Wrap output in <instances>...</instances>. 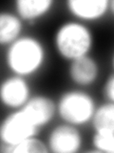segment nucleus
<instances>
[{
  "label": "nucleus",
  "instance_id": "nucleus-1",
  "mask_svg": "<svg viewBox=\"0 0 114 153\" xmlns=\"http://www.w3.org/2000/svg\"><path fill=\"white\" fill-rule=\"evenodd\" d=\"M46 61L44 43L33 36H21L7 47L5 53V62L10 72L26 79L39 73Z\"/></svg>",
  "mask_w": 114,
  "mask_h": 153
},
{
  "label": "nucleus",
  "instance_id": "nucleus-13",
  "mask_svg": "<svg viewBox=\"0 0 114 153\" xmlns=\"http://www.w3.org/2000/svg\"><path fill=\"white\" fill-rule=\"evenodd\" d=\"M91 143L94 151L99 153H113L114 131H94Z\"/></svg>",
  "mask_w": 114,
  "mask_h": 153
},
{
  "label": "nucleus",
  "instance_id": "nucleus-9",
  "mask_svg": "<svg viewBox=\"0 0 114 153\" xmlns=\"http://www.w3.org/2000/svg\"><path fill=\"white\" fill-rule=\"evenodd\" d=\"M69 78L78 87H88L97 81L100 75L98 61L89 55L69 61Z\"/></svg>",
  "mask_w": 114,
  "mask_h": 153
},
{
  "label": "nucleus",
  "instance_id": "nucleus-10",
  "mask_svg": "<svg viewBox=\"0 0 114 153\" xmlns=\"http://www.w3.org/2000/svg\"><path fill=\"white\" fill-rule=\"evenodd\" d=\"M52 0H16L15 13L24 22H35L49 14L53 9Z\"/></svg>",
  "mask_w": 114,
  "mask_h": 153
},
{
  "label": "nucleus",
  "instance_id": "nucleus-8",
  "mask_svg": "<svg viewBox=\"0 0 114 153\" xmlns=\"http://www.w3.org/2000/svg\"><path fill=\"white\" fill-rule=\"evenodd\" d=\"M21 109L38 129L51 123L57 115L56 102L43 94L31 96Z\"/></svg>",
  "mask_w": 114,
  "mask_h": 153
},
{
  "label": "nucleus",
  "instance_id": "nucleus-5",
  "mask_svg": "<svg viewBox=\"0 0 114 153\" xmlns=\"http://www.w3.org/2000/svg\"><path fill=\"white\" fill-rule=\"evenodd\" d=\"M83 143V135L79 127L63 123L51 129L46 143L49 152L76 153L81 150Z\"/></svg>",
  "mask_w": 114,
  "mask_h": 153
},
{
  "label": "nucleus",
  "instance_id": "nucleus-11",
  "mask_svg": "<svg viewBox=\"0 0 114 153\" xmlns=\"http://www.w3.org/2000/svg\"><path fill=\"white\" fill-rule=\"evenodd\" d=\"M23 21L10 11H0V46L8 47L22 36Z\"/></svg>",
  "mask_w": 114,
  "mask_h": 153
},
{
  "label": "nucleus",
  "instance_id": "nucleus-7",
  "mask_svg": "<svg viewBox=\"0 0 114 153\" xmlns=\"http://www.w3.org/2000/svg\"><path fill=\"white\" fill-rule=\"evenodd\" d=\"M66 7L74 20L85 24L99 21L113 13L112 0H68Z\"/></svg>",
  "mask_w": 114,
  "mask_h": 153
},
{
  "label": "nucleus",
  "instance_id": "nucleus-15",
  "mask_svg": "<svg viewBox=\"0 0 114 153\" xmlns=\"http://www.w3.org/2000/svg\"><path fill=\"white\" fill-rule=\"evenodd\" d=\"M103 96L106 102H114V74L111 73L103 86Z\"/></svg>",
  "mask_w": 114,
  "mask_h": 153
},
{
  "label": "nucleus",
  "instance_id": "nucleus-3",
  "mask_svg": "<svg viewBox=\"0 0 114 153\" xmlns=\"http://www.w3.org/2000/svg\"><path fill=\"white\" fill-rule=\"evenodd\" d=\"M96 106L92 95L83 89L64 91L56 102L57 115L63 123L77 127L91 122Z\"/></svg>",
  "mask_w": 114,
  "mask_h": 153
},
{
  "label": "nucleus",
  "instance_id": "nucleus-2",
  "mask_svg": "<svg viewBox=\"0 0 114 153\" xmlns=\"http://www.w3.org/2000/svg\"><path fill=\"white\" fill-rule=\"evenodd\" d=\"M53 45L60 57L72 61L89 55L94 45L93 33L85 23L74 19L65 21L56 29Z\"/></svg>",
  "mask_w": 114,
  "mask_h": 153
},
{
  "label": "nucleus",
  "instance_id": "nucleus-14",
  "mask_svg": "<svg viewBox=\"0 0 114 153\" xmlns=\"http://www.w3.org/2000/svg\"><path fill=\"white\" fill-rule=\"evenodd\" d=\"M49 152L47 143L33 136L14 146L10 153H45Z\"/></svg>",
  "mask_w": 114,
  "mask_h": 153
},
{
  "label": "nucleus",
  "instance_id": "nucleus-12",
  "mask_svg": "<svg viewBox=\"0 0 114 153\" xmlns=\"http://www.w3.org/2000/svg\"><path fill=\"white\" fill-rule=\"evenodd\" d=\"M90 123L94 131H114V102H104L96 106Z\"/></svg>",
  "mask_w": 114,
  "mask_h": 153
},
{
  "label": "nucleus",
  "instance_id": "nucleus-4",
  "mask_svg": "<svg viewBox=\"0 0 114 153\" xmlns=\"http://www.w3.org/2000/svg\"><path fill=\"white\" fill-rule=\"evenodd\" d=\"M38 130L21 108L12 110L0 123V151L10 153L14 146L36 136Z\"/></svg>",
  "mask_w": 114,
  "mask_h": 153
},
{
  "label": "nucleus",
  "instance_id": "nucleus-6",
  "mask_svg": "<svg viewBox=\"0 0 114 153\" xmlns=\"http://www.w3.org/2000/svg\"><path fill=\"white\" fill-rule=\"evenodd\" d=\"M31 96V89L26 78L11 75L0 82V104L10 110L22 108Z\"/></svg>",
  "mask_w": 114,
  "mask_h": 153
}]
</instances>
